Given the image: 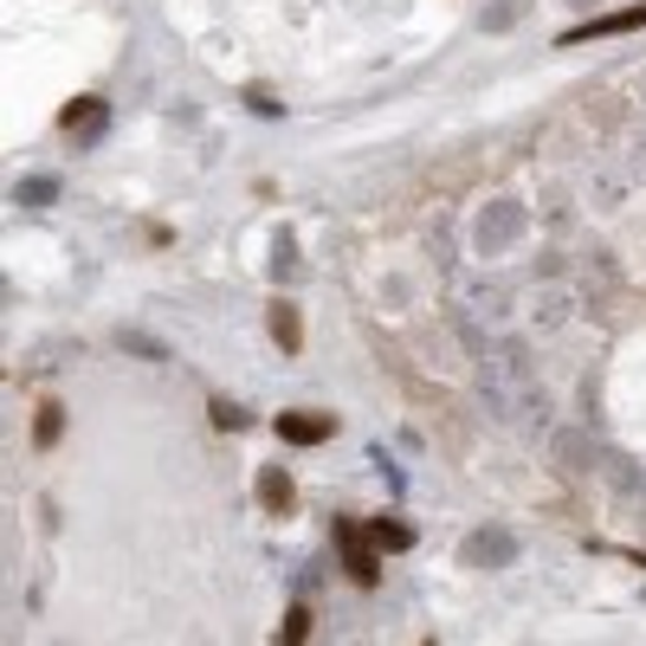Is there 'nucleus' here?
I'll list each match as a JSON object with an SVG mask.
<instances>
[{"mask_svg": "<svg viewBox=\"0 0 646 646\" xmlns=\"http://www.w3.org/2000/svg\"><path fill=\"white\" fill-rule=\"evenodd\" d=\"M627 188H634V175H627V168H595L588 201H595V208H621V201H627Z\"/></svg>", "mask_w": 646, "mask_h": 646, "instance_id": "nucleus-9", "label": "nucleus"}, {"mask_svg": "<svg viewBox=\"0 0 646 646\" xmlns=\"http://www.w3.org/2000/svg\"><path fill=\"white\" fill-rule=\"evenodd\" d=\"M337 543H343V563H350V575H356V582H375V556H368V543H362L356 524H343V530H337Z\"/></svg>", "mask_w": 646, "mask_h": 646, "instance_id": "nucleus-10", "label": "nucleus"}, {"mask_svg": "<svg viewBox=\"0 0 646 646\" xmlns=\"http://www.w3.org/2000/svg\"><path fill=\"white\" fill-rule=\"evenodd\" d=\"M543 220H550V233H556V239H569V226H575V208L563 201V188H550V195H543Z\"/></svg>", "mask_w": 646, "mask_h": 646, "instance_id": "nucleus-14", "label": "nucleus"}, {"mask_svg": "<svg viewBox=\"0 0 646 646\" xmlns=\"http://www.w3.org/2000/svg\"><path fill=\"white\" fill-rule=\"evenodd\" d=\"M466 563H472V569H504V563H517V537H504V530H479V537L466 543Z\"/></svg>", "mask_w": 646, "mask_h": 646, "instance_id": "nucleus-6", "label": "nucleus"}, {"mask_svg": "<svg viewBox=\"0 0 646 646\" xmlns=\"http://www.w3.org/2000/svg\"><path fill=\"white\" fill-rule=\"evenodd\" d=\"M524 226H530V208L517 201V195H492L479 214H472V252H485V259H504L517 239H524Z\"/></svg>", "mask_w": 646, "mask_h": 646, "instance_id": "nucleus-3", "label": "nucleus"}, {"mask_svg": "<svg viewBox=\"0 0 646 646\" xmlns=\"http://www.w3.org/2000/svg\"><path fill=\"white\" fill-rule=\"evenodd\" d=\"M59 195V181H46V175H26V188H20V201H52Z\"/></svg>", "mask_w": 646, "mask_h": 646, "instance_id": "nucleus-20", "label": "nucleus"}, {"mask_svg": "<svg viewBox=\"0 0 646 646\" xmlns=\"http://www.w3.org/2000/svg\"><path fill=\"white\" fill-rule=\"evenodd\" d=\"M621 168H627V175L646 188V130H634V137L621 143Z\"/></svg>", "mask_w": 646, "mask_h": 646, "instance_id": "nucleus-15", "label": "nucleus"}, {"mask_svg": "<svg viewBox=\"0 0 646 646\" xmlns=\"http://www.w3.org/2000/svg\"><path fill=\"white\" fill-rule=\"evenodd\" d=\"M52 439H59V401L39 408V446H52Z\"/></svg>", "mask_w": 646, "mask_h": 646, "instance_id": "nucleus-21", "label": "nucleus"}, {"mask_svg": "<svg viewBox=\"0 0 646 646\" xmlns=\"http://www.w3.org/2000/svg\"><path fill=\"white\" fill-rule=\"evenodd\" d=\"M259 492H266L272 510H291V479H285V472H259Z\"/></svg>", "mask_w": 646, "mask_h": 646, "instance_id": "nucleus-16", "label": "nucleus"}, {"mask_svg": "<svg viewBox=\"0 0 646 646\" xmlns=\"http://www.w3.org/2000/svg\"><path fill=\"white\" fill-rule=\"evenodd\" d=\"M272 330H279V343H285V350L304 343V337H297V310H291V304H272Z\"/></svg>", "mask_w": 646, "mask_h": 646, "instance_id": "nucleus-17", "label": "nucleus"}, {"mask_svg": "<svg viewBox=\"0 0 646 646\" xmlns=\"http://www.w3.org/2000/svg\"><path fill=\"white\" fill-rule=\"evenodd\" d=\"M427 252L439 259V266H446V272H453V279H459V252H453V220H446V214H433V220H427Z\"/></svg>", "mask_w": 646, "mask_h": 646, "instance_id": "nucleus-11", "label": "nucleus"}, {"mask_svg": "<svg viewBox=\"0 0 646 646\" xmlns=\"http://www.w3.org/2000/svg\"><path fill=\"white\" fill-rule=\"evenodd\" d=\"M368 537H375L381 550H414V530H408V524H395V517H375V524H368Z\"/></svg>", "mask_w": 646, "mask_h": 646, "instance_id": "nucleus-13", "label": "nucleus"}, {"mask_svg": "<svg viewBox=\"0 0 646 646\" xmlns=\"http://www.w3.org/2000/svg\"><path fill=\"white\" fill-rule=\"evenodd\" d=\"M459 317H472V324H485V330H498L517 317V291L504 285V279H459Z\"/></svg>", "mask_w": 646, "mask_h": 646, "instance_id": "nucleus-4", "label": "nucleus"}, {"mask_svg": "<svg viewBox=\"0 0 646 646\" xmlns=\"http://www.w3.org/2000/svg\"><path fill=\"white\" fill-rule=\"evenodd\" d=\"M550 459H556L563 472H588L601 453H595V439H588L582 427H556V433H550Z\"/></svg>", "mask_w": 646, "mask_h": 646, "instance_id": "nucleus-5", "label": "nucleus"}, {"mask_svg": "<svg viewBox=\"0 0 646 646\" xmlns=\"http://www.w3.org/2000/svg\"><path fill=\"white\" fill-rule=\"evenodd\" d=\"M304 634H310V608L297 601V608L285 614V634H279V646H304Z\"/></svg>", "mask_w": 646, "mask_h": 646, "instance_id": "nucleus-18", "label": "nucleus"}, {"mask_svg": "<svg viewBox=\"0 0 646 646\" xmlns=\"http://www.w3.org/2000/svg\"><path fill=\"white\" fill-rule=\"evenodd\" d=\"M582 310H588L582 279L563 272V259H543V279H537V291H530V317H537V330H543V337H563Z\"/></svg>", "mask_w": 646, "mask_h": 646, "instance_id": "nucleus-2", "label": "nucleus"}, {"mask_svg": "<svg viewBox=\"0 0 646 646\" xmlns=\"http://www.w3.org/2000/svg\"><path fill=\"white\" fill-rule=\"evenodd\" d=\"M582 272H588V291L621 285V266H614V252H608L601 239H588V246H582Z\"/></svg>", "mask_w": 646, "mask_h": 646, "instance_id": "nucleus-8", "label": "nucleus"}, {"mask_svg": "<svg viewBox=\"0 0 646 646\" xmlns=\"http://www.w3.org/2000/svg\"><path fill=\"white\" fill-rule=\"evenodd\" d=\"M272 266H279V279H291V272H297V246H291V239H279V252H272Z\"/></svg>", "mask_w": 646, "mask_h": 646, "instance_id": "nucleus-22", "label": "nucleus"}, {"mask_svg": "<svg viewBox=\"0 0 646 646\" xmlns=\"http://www.w3.org/2000/svg\"><path fill=\"white\" fill-rule=\"evenodd\" d=\"M601 472H608V485H614V504L641 498V466H634L627 453H601Z\"/></svg>", "mask_w": 646, "mask_h": 646, "instance_id": "nucleus-7", "label": "nucleus"}, {"mask_svg": "<svg viewBox=\"0 0 646 646\" xmlns=\"http://www.w3.org/2000/svg\"><path fill=\"white\" fill-rule=\"evenodd\" d=\"M279 433H285L291 446H310V439H324L330 421H310V414H279Z\"/></svg>", "mask_w": 646, "mask_h": 646, "instance_id": "nucleus-12", "label": "nucleus"}, {"mask_svg": "<svg viewBox=\"0 0 646 646\" xmlns=\"http://www.w3.org/2000/svg\"><path fill=\"white\" fill-rule=\"evenodd\" d=\"M472 395H479V408L510 427L517 439H543V433H556V395H550V381L537 375V362L524 343H492L485 356H472Z\"/></svg>", "mask_w": 646, "mask_h": 646, "instance_id": "nucleus-1", "label": "nucleus"}, {"mask_svg": "<svg viewBox=\"0 0 646 646\" xmlns=\"http://www.w3.org/2000/svg\"><path fill=\"white\" fill-rule=\"evenodd\" d=\"M66 124H72L78 137H91V130H84V124H104V104H91V97H78L72 110H66Z\"/></svg>", "mask_w": 646, "mask_h": 646, "instance_id": "nucleus-19", "label": "nucleus"}]
</instances>
